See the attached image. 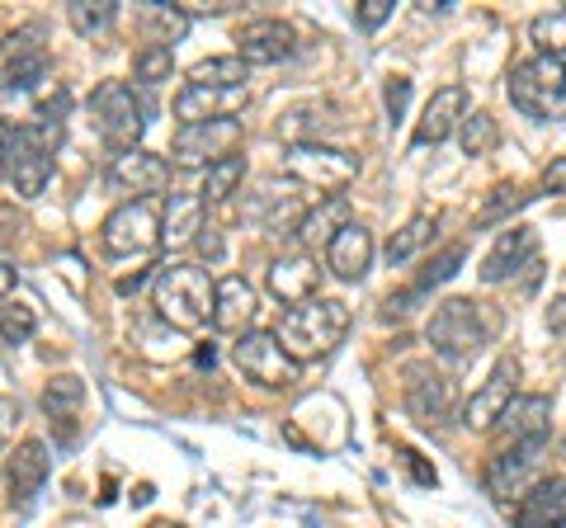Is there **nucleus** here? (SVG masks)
Masks as SVG:
<instances>
[{
	"label": "nucleus",
	"mask_w": 566,
	"mask_h": 528,
	"mask_svg": "<svg viewBox=\"0 0 566 528\" xmlns=\"http://www.w3.org/2000/svg\"><path fill=\"white\" fill-rule=\"evenodd\" d=\"M406 411H411L424 430H439L453 415V382L444 373H416L411 392H406Z\"/></svg>",
	"instance_id": "24"
},
{
	"label": "nucleus",
	"mask_w": 566,
	"mask_h": 528,
	"mask_svg": "<svg viewBox=\"0 0 566 528\" xmlns=\"http://www.w3.org/2000/svg\"><path fill=\"white\" fill-rule=\"evenodd\" d=\"M99 241L109 255H147L161 245V203L156 199H133L118 203L99 226Z\"/></svg>",
	"instance_id": "8"
},
{
	"label": "nucleus",
	"mask_w": 566,
	"mask_h": 528,
	"mask_svg": "<svg viewBox=\"0 0 566 528\" xmlns=\"http://www.w3.org/2000/svg\"><path fill=\"white\" fill-rule=\"evenodd\" d=\"M33 330H39V307H33L29 297H10V303L0 307V340H6V345H24Z\"/></svg>",
	"instance_id": "32"
},
{
	"label": "nucleus",
	"mask_w": 566,
	"mask_h": 528,
	"mask_svg": "<svg viewBox=\"0 0 566 528\" xmlns=\"http://www.w3.org/2000/svg\"><path fill=\"white\" fill-rule=\"evenodd\" d=\"M510 104L524 118H553L566 104V62L557 57H528L510 72Z\"/></svg>",
	"instance_id": "7"
},
{
	"label": "nucleus",
	"mask_w": 566,
	"mask_h": 528,
	"mask_svg": "<svg viewBox=\"0 0 566 528\" xmlns=\"http://www.w3.org/2000/svg\"><path fill=\"white\" fill-rule=\"evenodd\" d=\"M293 52V29L283 20H251L237 33V57L245 66H274Z\"/></svg>",
	"instance_id": "18"
},
{
	"label": "nucleus",
	"mask_w": 566,
	"mask_h": 528,
	"mask_svg": "<svg viewBox=\"0 0 566 528\" xmlns=\"http://www.w3.org/2000/svg\"><path fill=\"white\" fill-rule=\"evenodd\" d=\"M430 236H434V218H430V213H416L392 241H387V260H392V264H406V260H411Z\"/></svg>",
	"instance_id": "35"
},
{
	"label": "nucleus",
	"mask_w": 566,
	"mask_h": 528,
	"mask_svg": "<svg viewBox=\"0 0 566 528\" xmlns=\"http://www.w3.org/2000/svg\"><path fill=\"white\" fill-rule=\"evenodd\" d=\"M528 39H534V43L543 47V57L566 62V6L538 14V20L528 24Z\"/></svg>",
	"instance_id": "33"
},
{
	"label": "nucleus",
	"mask_w": 566,
	"mask_h": 528,
	"mask_svg": "<svg viewBox=\"0 0 566 528\" xmlns=\"http://www.w3.org/2000/svg\"><path fill=\"white\" fill-rule=\"evenodd\" d=\"M392 10H397V0H364V6L354 10V24H359L364 33H374V29H382L387 20H392Z\"/></svg>",
	"instance_id": "40"
},
{
	"label": "nucleus",
	"mask_w": 566,
	"mask_h": 528,
	"mask_svg": "<svg viewBox=\"0 0 566 528\" xmlns=\"http://www.w3.org/2000/svg\"><path fill=\"white\" fill-rule=\"evenodd\" d=\"M104 184H109V193H123V203L133 199H151V193H161L170 184V161L156 151H123L109 161V170H104Z\"/></svg>",
	"instance_id": "12"
},
{
	"label": "nucleus",
	"mask_w": 566,
	"mask_h": 528,
	"mask_svg": "<svg viewBox=\"0 0 566 528\" xmlns=\"http://www.w3.org/2000/svg\"><path fill=\"white\" fill-rule=\"evenodd\" d=\"M14 284H20V278H14V270L6 260H0V303H10V293H14Z\"/></svg>",
	"instance_id": "46"
},
{
	"label": "nucleus",
	"mask_w": 566,
	"mask_h": 528,
	"mask_svg": "<svg viewBox=\"0 0 566 528\" xmlns=\"http://www.w3.org/2000/svg\"><path fill=\"white\" fill-rule=\"evenodd\" d=\"M212 288H218V278H208L203 264H166V270H156L151 303L175 330H199L212 321Z\"/></svg>",
	"instance_id": "2"
},
{
	"label": "nucleus",
	"mask_w": 566,
	"mask_h": 528,
	"mask_svg": "<svg viewBox=\"0 0 566 528\" xmlns=\"http://www.w3.org/2000/svg\"><path fill=\"white\" fill-rule=\"evenodd\" d=\"M345 226H349V203L340 199V193H331V199H322L316 208H307V213L297 218L293 241L303 245V251H316V245H331Z\"/></svg>",
	"instance_id": "26"
},
{
	"label": "nucleus",
	"mask_w": 566,
	"mask_h": 528,
	"mask_svg": "<svg viewBox=\"0 0 566 528\" xmlns=\"http://www.w3.org/2000/svg\"><path fill=\"white\" fill-rule=\"evenodd\" d=\"M515 382H520V363L515 359H501L491 368V378L482 382V392H476L468 406H463V425L472 434H486L495 430V420H501V411L515 401Z\"/></svg>",
	"instance_id": "14"
},
{
	"label": "nucleus",
	"mask_w": 566,
	"mask_h": 528,
	"mask_svg": "<svg viewBox=\"0 0 566 528\" xmlns=\"http://www.w3.org/2000/svg\"><path fill=\"white\" fill-rule=\"evenodd\" d=\"M538 255V232L534 226H510V232L491 245V255L482 260V284H505L520 270H528V260Z\"/></svg>",
	"instance_id": "17"
},
{
	"label": "nucleus",
	"mask_w": 566,
	"mask_h": 528,
	"mask_svg": "<svg viewBox=\"0 0 566 528\" xmlns=\"http://www.w3.org/2000/svg\"><path fill=\"white\" fill-rule=\"evenodd\" d=\"M66 20L81 39H95V33H104L118 20V6L114 0H76V6H66Z\"/></svg>",
	"instance_id": "31"
},
{
	"label": "nucleus",
	"mask_w": 566,
	"mask_h": 528,
	"mask_svg": "<svg viewBox=\"0 0 566 528\" xmlns=\"http://www.w3.org/2000/svg\"><path fill=\"white\" fill-rule=\"evenodd\" d=\"M48 472H52L48 444H39V439H20V448H14V453H10V463H6V477H10V496H14V505L29 500V496H39V486L48 482Z\"/></svg>",
	"instance_id": "25"
},
{
	"label": "nucleus",
	"mask_w": 566,
	"mask_h": 528,
	"mask_svg": "<svg viewBox=\"0 0 566 528\" xmlns=\"http://www.w3.org/2000/svg\"><path fill=\"white\" fill-rule=\"evenodd\" d=\"M0 175H6V142H0Z\"/></svg>",
	"instance_id": "48"
},
{
	"label": "nucleus",
	"mask_w": 566,
	"mask_h": 528,
	"mask_svg": "<svg viewBox=\"0 0 566 528\" xmlns=\"http://www.w3.org/2000/svg\"><path fill=\"white\" fill-rule=\"evenodd\" d=\"M62 147V123L33 118L6 137V175L20 199H39L52 180V156Z\"/></svg>",
	"instance_id": "3"
},
{
	"label": "nucleus",
	"mask_w": 566,
	"mask_h": 528,
	"mask_svg": "<svg viewBox=\"0 0 566 528\" xmlns=\"http://www.w3.org/2000/svg\"><path fill=\"white\" fill-rule=\"evenodd\" d=\"M283 170H289L297 184L322 189L331 199V193H340V189L354 184V175H359V156L340 151V147H326V142H289V151H283Z\"/></svg>",
	"instance_id": "6"
},
{
	"label": "nucleus",
	"mask_w": 566,
	"mask_h": 528,
	"mask_svg": "<svg viewBox=\"0 0 566 528\" xmlns=\"http://www.w3.org/2000/svg\"><path fill=\"white\" fill-rule=\"evenodd\" d=\"M528 199H534V193H524L520 184H501V189H495V199L482 208V213H476V226H495L505 213H520Z\"/></svg>",
	"instance_id": "39"
},
{
	"label": "nucleus",
	"mask_w": 566,
	"mask_h": 528,
	"mask_svg": "<svg viewBox=\"0 0 566 528\" xmlns=\"http://www.w3.org/2000/svg\"><path fill=\"white\" fill-rule=\"evenodd\" d=\"M91 118H95L99 137H104V142H109L118 156H123V151H137L142 133H147V104L137 99V91H133L128 81H104V85H95V95H91Z\"/></svg>",
	"instance_id": "4"
},
{
	"label": "nucleus",
	"mask_w": 566,
	"mask_h": 528,
	"mask_svg": "<svg viewBox=\"0 0 566 528\" xmlns=\"http://www.w3.org/2000/svg\"><path fill=\"white\" fill-rule=\"evenodd\" d=\"M463 114H468V91H463V85H444V91H434V99L424 104L411 142L416 147H439L458 128V123H463Z\"/></svg>",
	"instance_id": "20"
},
{
	"label": "nucleus",
	"mask_w": 566,
	"mask_h": 528,
	"mask_svg": "<svg viewBox=\"0 0 566 528\" xmlns=\"http://www.w3.org/2000/svg\"><path fill=\"white\" fill-rule=\"evenodd\" d=\"M406 463H411V472H416V482H424V486H430V482H434V472H430V467H424V463H420V453H411V448H406Z\"/></svg>",
	"instance_id": "47"
},
{
	"label": "nucleus",
	"mask_w": 566,
	"mask_h": 528,
	"mask_svg": "<svg viewBox=\"0 0 566 528\" xmlns=\"http://www.w3.org/2000/svg\"><path fill=\"white\" fill-rule=\"evenodd\" d=\"M368 264H374V232H368L364 222H349L345 232L326 245V270L335 278H345V284H359L368 274Z\"/></svg>",
	"instance_id": "21"
},
{
	"label": "nucleus",
	"mask_w": 566,
	"mask_h": 528,
	"mask_svg": "<svg viewBox=\"0 0 566 528\" xmlns=\"http://www.w3.org/2000/svg\"><path fill=\"white\" fill-rule=\"evenodd\" d=\"M193 245H199V251H203L208 260H222V236L212 232V226H203V232H199V241H193Z\"/></svg>",
	"instance_id": "44"
},
{
	"label": "nucleus",
	"mask_w": 566,
	"mask_h": 528,
	"mask_svg": "<svg viewBox=\"0 0 566 528\" xmlns=\"http://www.w3.org/2000/svg\"><path fill=\"white\" fill-rule=\"evenodd\" d=\"M237 142H241V123L227 118V123H193V128H180L170 142V156L180 170H208L237 156Z\"/></svg>",
	"instance_id": "10"
},
{
	"label": "nucleus",
	"mask_w": 566,
	"mask_h": 528,
	"mask_svg": "<svg viewBox=\"0 0 566 528\" xmlns=\"http://www.w3.org/2000/svg\"><path fill=\"white\" fill-rule=\"evenodd\" d=\"M203 199L199 193H170L166 208H161V241L170 245V251H180V245L199 241L203 232Z\"/></svg>",
	"instance_id": "27"
},
{
	"label": "nucleus",
	"mask_w": 566,
	"mask_h": 528,
	"mask_svg": "<svg viewBox=\"0 0 566 528\" xmlns=\"http://www.w3.org/2000/svg\"><path fill=\"white\" fill-rule=\"evenodd\" d=\"M547 330H553V336H566V278H562V293H557V303L547 307Z\"/></svg>",
	"instance_id": "42"
},
{
	"label": "nucleus",
	"mask_w": 566,
	"mask_h": 528,
	"mask_svg": "<svg viewBox=\"0 0 566 528\" xmlns=\"http://www.w3.org/2000/svg\"><path fill=\"white\" fill-rule=\"evenodd\" d=\"M14 420H20V406H14V401H6V397H0V439H6V434L14 430Z\"/></svg>",
	"instance_id": "45"
},
{
	"label": "nucleus",
	"mask_w": 566,
	"mask_h": 528,
	"mask_svg": "<svg viewBox=\"0 0 566 528\" xmlns=\"http://www.w3.org/2000/svg\"><path fill=\"white\" fill-rule=\"evenodd\" d=\"M142 29L156 33V47H170L189 29V14L170 6H142Z\"/></svg>",
	"instance_id": "36"
},
{
	"label": "nucleus",
	"mask_w": 566,
	"mask_h": 528,
	"mask_svg": "<svg viewBox=\"0 0 566 528\" xmlns=\"http://www.w3.org/2000/svg\"><path fill=\"white\" fill-rule=\"evenodd\" d=\"M458 142H463L468 156H491L495 142H501V128H495L491 114H463V123H458Z\"/></svg>",
	"instance_id": "34"
},
{
	"label": "nucleus",
	"mask_w": 566,
	"mask_h": 528,
	"mask_svg": "<svg viewBox=\"0 0 566 528\" xmlns=\"http://www.w3.org/2000/svg\"><path fill=\"white\" fill-rule=\"evenodd\" d=\"M468 260V245H444V251H439L434 260H430V270H424L420 278H416V284H411V293L416 297H424V293H430V288H439V284H449V278L458 274V264H463Z\"/></svg>",
	"instance_id": "37"
},
{
	"label": "nucleus",
	"mask_w": 566,
	"mask_h": 528,
	"mask_svg": "<svg viewBox=\"0 0 566 528\" xmlns=\"http://www.w3.org/2000/svg\"><path fill=\"white\" fill-rule=\"evenodd\" d=\"M85 406V382L76 373H57L48 387H43V415L52 420V430H71V420H76V411Z\"/></svg>",
	"instance_id": "28"
},
{
	"label": "nucleus",
	"mask_w": 566,
	"mask_h": 528,
	"mask_svg": "<svg viewBox=\"0 0 566 528\" xmlns=\"http://www.w3.org/2000/svg\"><path fill=\"white\" fill-rule=\"evenodd\" d=\"M515 528H566V477H543L515 505Z\"/></svg>",
	"instance_id": "23"
},
{
	"label": "nucleus",
	"mask_w": 566,
	"mask_h": 528,
	"mask_svg": "<svg viewBox=\"0 0 566 528\" xmlns=\"http://www.w3.org/2000/svg\"><path fill=\"white\" fill-rule=\"evenodd\" d=\"M345 330H349V307L340 297H312V303H297L283 311L274 336L293 363H312V359L331 355V349L345 340Z\"/></svg>",
	"instance_id": "1"
},
{
	"label": "nucleus",
	"mask_w": 566,
	"mask_h": 528,
	"mask_svg": "<svg viewBox=\"0 0 566 528\" xmlns=\"http://www.w3.org/2000/svg\"><path fill=\"white\" fill-rule=\"evenodd\" d=\"M245 76H251V66H245L237 52L232 57H208L189 72V85H212V91H232V85H245Z\"/></svg>",
	"instance_id": "29"
},
{
	"label": "nucleus",
	"mask_w": 566,
	"mask_h": 528,
	"mask_svg": "<svg viewBox=\"0 0 566 528\" xmlns=\"http://www.w3.org/2000/svg\"><path fill=\"white\" fill-rule=\"evenodd\" d=\"M495 430H501L505 448L510 444H547V430H553V397H520L501 411V420H495Z\"/></svg>",
	"instance_id": "15"
},
{
	"label": "nucleus",
	"mask_w": 566,
	"mask_h": 528,
	"mask_svg": "<svg viewBox=\"0 0 566 528\" xmlns=\"http://www.w3.org/2000/svg\"><path fill=\"white\" fill-rule=\"evenodd\" d=\"M245 104H251V91L245 85H232V91H212V85H185L180 95H175V118H180V128H193V123H227L237 118Z\"/></svg>",
	"instance_id": "13"
},
{
	"label": "nucleus",
	"mask_w": 566,
	"mask_h": 528,
	"mask_svg": "<svg viewBox=\"0 0 566 528\" xmlns=\"http://www.w3.org/2000/svg\"><path fill=\"white\" fill-rule=\"evenodd\" d=\"M424 340L439 359L449 363H463L472 359L476 349L486 345V321H482V307L472 303V297H444V303L434 307L430 326H424Z\"/></svg>",
	"instance_id": "5"
},
{
	"label": "nucleus",
	"mask_w": 566,
	"mask_h": 528,
	"mask_svg": "<svg viewBox=\"0 0 566 528\" xmlns=\"http://www.w3.org/2000/svg\"><path fill=\"white\" fill-rule=\"evenodd\" d=\"M251 321H255V288L241 274L218 278V288H212V326L222 336H245Z\"/></svg>",
	"instance_id": "19"
},
{
	"label": "nucleus",
	"mask_w": 566,
	"mask_h": 528,
	"mask_svg": "<svg viewBox=\"0 0 566 528\" xmlns=\"http://www.w3.org/2000/svg\"><path fill=\"white\" fill-rule=\"evenodd\" d=\"M543 448L547 444H510L486 463V490L495 500H524L543 482Z\"/></svg>",
	"instance_id": "11"
},
{
	"label": "nucleus",
	"mask_w": 566,
	"mask_h": 528,
	"mask_svg": "<svg viewBox=\"0 0 566 528\" xmlns=\"http://www.w3.org/2000/svg\"><path fill=\"white\" fill-rule=\"evenodd\" d=\"M241 180H245V156H227V161L208 166L199 199H203V203H222V199H232V193L241 189Z\"/></svg>",
	"instance_id": "30"
},
{
	"label": "nucleus",
	"mask_w": 566,
	"mask_h": 528,
	"mask_svg": "<svg viewBox=\"0 0 566 528\" xmlns=\"http://www.w3.org/2000/svg\"><path fill=\"white\" fill-rule=\"evenodd\" d=\"M170 72H175V52L170 47H156V43H147L133 57V76L142 81V85H161V81H170Z\"/></svg>",
	"instance_id": "38"
},
{
	"label": "nucleus",
	"mask_w": 566,
	"mask_h": 528,
	"mask_svg": "<svg viewBox=\"0 0 566 528\" xmlns=\"http://www.w3.org/2000/svg\"><path fill=\"white\" fill-rule=\"evenodd\" d=\"M0 81L14 85V91H33L39 81H48V47L39 43V29L14 33L6 43V72H0Z\"/></svg>",
	"instance_id": "22"
},
{
	"label": "nucleus",
	"mask_w": 566,
	"mask_h": 528,
	"mask_svg": "<svg viewBox=\"0 0 566 528\" xmlns=\"http://www.w3.org/2000/svg\"><path fill=\"white\" fill-rule=\"evenodd\" d=\"M543 189L547 193H566V156H557V161L543 170Z\"/></svg>",
	"instance_id": "43"
},
{
	"label": "nucleus",
	"mask_w": 566,
	"mask_h": 528,
	"mask_svg": "<svg viewBox=\"0 0 566 528\" xmlns=\"http://www.w3.org/2000/svg\"><path fill=\"white\" fill-rule=\"evenodd\" d=\"M232 359H237V368L245 378L270 387V392H289V387L297 382V363L283 355L274 330H245V336H237Z\"/></svg>",
	"instance_id": "9"
},
{
	"label": "nucleus",
	"mask_w": 566,
	"mask_h": 528,
	"mask_svg": "<svg viewBox=\"0 0 566 528\" xmlns=\"http://www.w3.org/2000/svg\"><path fill=\"white\" fill-rule=\"evenodd\" d=\"M264 284H270V293L279 297L283 307L312 303V297H316V284H322V264H316L307 251H293V255H283V260L270 264Z\"/></svg>",
	"instance_id": "16"
},
{
	"label": "nucleus",
	"mask_w": 566,
	"mask_h": 528,
	"mask_svg": "<svg viewBox=\"0 0 566 528\" xmlns=\"http://www.w3.org/2000/svg\"><path fill=\"white\" fill-rule=\"evenodd\" d=\"M382 99H387V114L401 118V114H406V104H411V81H406V76H392V81H387V91H382Z\"/></svg>",
	"instance_id": "41"
}]
</instances>
